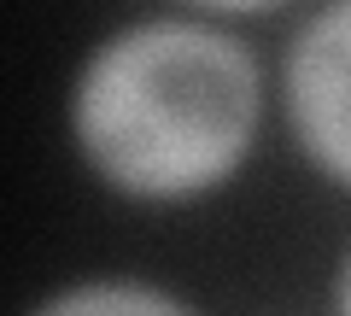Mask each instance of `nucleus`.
I'll list each match as a JSON object with an SVG mask.
<instances>
[{"instance_id": "nucleus-2", "label": "nucleus", "mask_w": 351, "mask_h": 316, "mask_svg": "<svg viewBox=\"0 0 351 316\" xmlns=\"http://www.w3.org/2000/svg\"><path fill=\"white\" fill-rule=\"evenodd\" d=\"M276 71V123L311 176L351 193V0H311L287 29Z\"/></svg>"}, {"instance_id": "nucleus-4", "label": "nucleus", "mask_w": 351, "mask_h": 316, "mask_svg": "<svg viewBox=\"0 0 351 316\" xmlns=\"http://www.w3.org/2000/svg\"><path fill=\"white\" fill-rule=\"evenodd\" d=\"M170 6H188V12H211V18L240 24V18H258V12H281L293 0H170Z\"/></svg>"}, {"instance_id": "nucleus-3", "label": "nucleus", "mask_w": 351, "mask_h": 316, "mask_svg": "<svg viewBox=\"0 0 351 316\" xmlns=\"http://www.w3.org/2000/svg\"><path fill=\"white\" fill-rule=\"evenodd\" d=\"M24 316H205L182 287L129 269H94L47 287Z\"/></svg>"}, {"instance_id": "nucleus-5", "label": "nucleus", "mask_w": 351, "mask_h": 316, "mask_svg": "<svg viewBox=\"0 0 351 316\" xmlns=\"http://www.w3.org/2000/svg\"><path fill=\"white\" fill-rule=\"evenodd\" d=\"M328 316H351V241L339 246L334 276H328Z\"/></svg>"}, {"instance_id": "nucleus-1", "label": "nucleus", "mask_w": 351, "mask_h": 316, "mask_svg": "<svg viewBox=\"0 0 351 316\" xmlns=\"http://www.w3.org/2000/svg\"><path fill=\"white\" fill-rule=\"evenodd\" d=\"M276 123V71L240 24L188 6L135 12L94 36L64 82V141L123 205L217 199Z\"/></svg>"}]
</instances>
